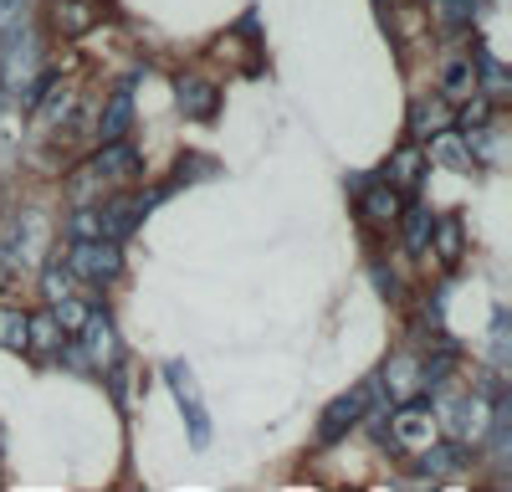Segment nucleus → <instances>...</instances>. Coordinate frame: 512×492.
<instances>
[{"mask_svg":"<svg viewBox=\"0 0 512 492\" xmlns=\"http://www.w3.org/2000/svg\"><path fill=\"white\" fill-rule=\"evenodd\" d=\"M400 221H405V246H410V252H425V246H431L436 216L431 211H400Z\"/></svg>","mask_w":512,"mask_h":492,"instance_id":"nucleus-21","label":"nucleus"},{"mask_svg":"<svg viewBox=\"0 0 512 492\" xmlns=\"http://www.w3.org/2000/svg\"><path fill=\"white\" fill-rule=\"evenodd\" d=\"M0 349H26V313L0 308Z\"/></svg>","mask_w":512,"mask_h":492,"instance_id":"nucleus-22","label":"nucleus"},{"mask_svg":"<svg viewBox=\"0 0 512 492\" xmlns=\"http://www.w3.org/2000/svg\"><path fill=\"white\" fill-rule=\"evenodd\" d=\"M415 369H420V364H415L410 354H395L390 364H384V390H390L395 400H410V395L420 390V375H415Z\"/></svg>","mask_w":512,"mask_h":492,"instance_id":"nucleus-14","label":"nucleus"},{"mask_svg":"<svg viewBox=\"0 0 512 492\" xmlns=\"http://www.w3.org/2000/svg\"><path fill=\"white\" fill-rule=\"evenodd\" d=\"M72 241H98L103 236V221H98V205H77V216L67 221Z\"/></svg>","mask_w":512,"mask_h":492,"instance_id":"nucleus-23","label":"nucleus"},{"mask_svg":"<svg viewBox=\"0 0 512 492\" xmlns=\"http://www.w3.org/2000/svg\"><path fill=\"white\" fill-rule=\"evenodd\" d=\"M67 272L77 282H113L123 272V252H118V241H72L67 246Z\"/></svg>","mask_w":512,"mask_h":492,"instance_id":"nucleus-1","label":"nucleus"},{"mask_svg":"<svg viewBox=\"0 0 512 492\" xmlns=\"http://www.w3.org/2000/svg\"><path fill=\"white\" fill-rule=\"evenodd\" d=\"M175 103H180L185 118H216L221 88H216V82H205V77H180L175 82Z\"/></svg>","mask_w":512,"mask_h":492,"instance_id":"nucleus-4","label":"nucleus"},{"mask_svg":"<svg viewBox=\"0 0 512 492\" xmlns=\"http://www.w3.org/2000/svg\"><path fill=\"white\" fill-rule=\"evenodd\" d=\"M390 441H395V446H405V451L431 446V441H436V416H431L425 405L405 400V405L395 410V421H390Z\"/></svg>","mask_w":512,"mask_h":492,"instance_id":"nucleus-2","label":"nucleus"},{"mask_svg":"<svg viewBox=\"0 0 512 492\" xmlns=\"http://www.w3.org/2000/svg\"><path fill=\"white\" fill-rule=\"evenodd\" d=\"M420 457H425V472H431V477H441V472H456L461 462H466V446L461 441H446V446H420Z\"/></svg>","mask_w":512,"mask_h":492,"instance_id":"nucleus-19","label":"nucleus"},{"mask_svg":"<svg viewBox=\"0 0 512 492\" xmlns=\"http://www.w3.org/2000/svg\"><path fill=\"white\" fill-rule=\"evenodd\" d=\"M41 98H47V103L36 108V129H67V118H72V108H77V93H72V88H52V82H47V88H41Z\"/></svg>","mask_w":512,"mask_h":492,"instance_id":"nucleus-12","label":"nucleus"},{"mask_svg":"<svg viewBox=\"0 0 512 492\" xmlns=\"http://www.w3.org/2000/svg\"><path fill=\"white\" fill-rule=\"evenodd\" d=\"M103 16V0H57L52 6V31L62 36H88Z\"/></svg>","mask_w":512,"mask_h":492,"instance_id":"nucleus-7","label":"nucleus"},{"mask_svg":"<svg viewBox=\"0 0 512 492\" xmlns=\"http://www.w3.org/2000/svg\"><path fill=\"white\" fill-rule=\"evenodd\" d=\"M52 318H57V328H62V334H77V328L93 318V308L82 303V298H72V293H67V298H57V303H52Z\"/></svg>","mask_w":512,"mask_h":492,"instance_id":"nucleus-20","label":"nucleus"},{"mask_svg":"<svg viewBox=\"0 0 512 492\" xmlns=\"http://www.w3.org/2000/svg\"><path fill=\"white\" fill-rule=\"evenodd\" d=\"M431 159H436V164H446V170H472V149H466V144L456 139V129L431 134Z\"/></svg>","mask_w":512,"mask_h":492,"instance_id":"nucleus-17","label":"nucleus"},{"mask_svg":"<svg viewBox=\"0 0 512 492\" xmlns=\"http://www.w3.org/2000/svg\"><path fill=\"white\" fill-rule=\"evenodd\" d=\"M420 170H425V149L405 144V149H395V154H390V175H384V180H390L400 195H410V190L420 185Z\"/></svg>","mask_w":512,"mask_h":492,"instance_id":"nucleus-13","label":"nucleus"},{"mask_svg":"<svg viewBox=\"0 0 512 492\" xmlns=\"http://www.w3.org/2000/svg\"><path fill=\"white\" fill-rule=\"evenodd\" d=\"M364 400H369V390H354V395H344V400H333L328 416H323V426H318V436H323V441H338L349 426H359V421H364Z\"/></svg>","mask_w":512,"mask_h":492,"instance_id":"nucleus-11","label":"nucleus"},{"mask_svg":"<svg viewBox=\"0 0 512 492\" xmlns=\"http://www.w3.org/2000/svg\"><path fill=\"white\" fill-rule=\"evenodd\" d=\"M128 118H134V93H128V82H123V88H113V98L98 108V123H93L98 144L123 139V134H128Z\"/></svg>","mask_w":512,"mask_h":492,"instance_id":"nucleus-6","label":"nucleus"},{"mask_svg":"<svg viewBox=\"0 0 512 492\" xmlns=\"http://www.w3.org/2000/svg\"><path fill=\"white\" fill-rule=\"evenodd\" d=\"M139 216H144V200H134V195H118V200L98 205V221H103V241H123L128 231L139 226Z\"/></svg>","mask_w":512,"mask_h":492,"instance_id":"nucleus-10","label":"nucleus"},{"mask_svg":"<svg viewBox=\"0 0 512 492\" xmlns=\"http://www.w3.org/2000/svg\"><path fill=\"white\" fill-rule=\"evenodd\" d=\"M77 339H82V364H113L118 359V334H113V323L103 313H93L88 323L77 328Z\"/></svg>","mask_w":512,"mask_h":492,"instance_id":"nucleus-3","label":"nucleus"},{"mask_svg":"<svg viewBox=\"0 0 512 492\" xmlns=\"http://www.w3.org/2000/svg\"><path fill=\"white\" fill-rule=\"evenodd\" d=\"M431 246H436V257H441L446 267H456V262H461V252H466L461 221H456V216H441V221L431 226Z\"/></svg>","mask_w":512,"mask_h":492,"instance_id":"nucleus-15","label":"nucleus"},{"mask_svg":"<svg viewBox=\"0 0 512 492\" xmlns=\"http://www.w3.org/2000/svg\"><path fill=\"white\" fill-rule=\"evenodd\" d=\"M88 170H93L98 180H128V175H139V154H134V144L113 139V144H103V149L88 159Z\"/></svg>","mask_w":512,"mask_h":492,"instance_id":"nucleus-9","label":"nucleus"},{"mask_svg":"<svg viewBox=\"0 0 512 492\" xmlns=\"http://www.w3.org/2000/svg\"><path fill=\"white\" fill-rule=\"evenodd\" d=\"M472 93H477V62L461 57V62H451L446 77H441V98L456 103V98H472Z\"/></svg>","mask_w":512,"mask_h":492,"instance_id":"nucleus-18","label":"nucleus"},{"mask_svg":"<svg viewBox=\"0 0 512 492\" xmlns=\"http://www.w3.org/2000/svg\"><path fill=\"white\" fill-rule=\"evenodd\" d=\"M400 211H405V195H400L390 180H384V185H369V190L359 195V216H364L369 226H395Z\"/></svg>","mask_w":512,"mask_h":492,"instance_id":"nucleus-5","label":"nucleus"},{"mask_svg":"<svg viewBox=\"0 0 512 492\" xmlns=\"http://www.w3.org/2000/svg\"><path fill=\"white\" fill-rule=\"evenodd\" d=\"M72 287H77V277L62 267V262H52L47 272H41V293H47V303H57V298H67L72 293Z\"/></svg>","mask_w":512,"mask_h":492,"instance_id":"nucleus-24","label":"nucleus"},{"mask_svg":"<svg viewBox=\"0 0 512 492\" xmlns=\"http://www.w3.org/2000/svg\"><path fill=\"white\" fill-rule=\"evenodd\" d=\"M26 349H36V354L62 349V328H57L52 308H47V313H26Z\"/></svg>","mask_w":512,"mask_h":492,"instance_id":"nucleus-16","label":"nucleus"},{"mask_svg":"<svg viewBox=\"0 0 512 492\" xmlns=\"http://www.w3.org/2000/svg\"><path fill=\"white\" fill-rule=\"evenodd\" d=\"M456 123V108H451V98H415V108H410V134L415 139H431V134H441V129H451Z\"/></svg>","mask_w":512,"mask_h":492,"instance_id":"nucleus-8","label":"nucleus"},{"mask_svg":"<svg viewBox=\"0 0 512 492\" xmlns=\"http://www.w3.org/2000/svg\"><path fill=\"white\" fill-rule=\"evenodd\" d=\"M21 11H26V0H0V26H11Z\"/></svg>","mask_w":512,"mask_h":492,"instance_id":"nucleus-25","label":"nucleus"}]
</instances>
